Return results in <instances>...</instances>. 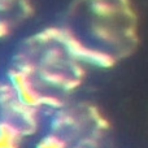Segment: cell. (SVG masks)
Masks as SVG:
<instances>
[{
  "label": "cell",
  "mask_w": 148,
  "mask_h": 148,
  "mask_svg": "<svg viewBox=\"0 0 148 148\" xmlns=\"http://www.w3.org/2000/svg\"><path fill=\"white\" fill-rule=\"evenodd\" d=\"M61 42L65 44V47L68 48L69 53H72L74 57H77V59H79V60H83V61H87V62H92V64L99 65V66H103V68H109V66H112L113 62H114L112 57L108 56L107 53L90 51V49L84 48L79 42L73 39L72 36L66 33H65Z\"/></svg>",
  "instance_id": "obj_1"
},
{
  "label": "cell",
  "mask_w": 148,
  "mask_h": 148,
  "mask_svg": "<svg viewBox=\"0 0 148 148\" xmlns=\"http://www.w3.org/2000/svg\"><path fill=\"white\" fill-rule=\"evenodd\" d=\"M18 135H20V131L13 125L5 122L0 123V140L14 143V140L18 138Z\"/></svg>",
  "instance_id": "obj_2"
},
{
  "label": "cell",
  "mask_w": 148,
  "mask_h": 148,
  "mask_svg": "<svg viewBox=\"0 0 148 148\" xmlns=\"http://www.w3.org/2000/svg\"><path fill=\"white\" fill-rule=\"evenodd\" d=\"M91 7L94 9V12L96 14L101 16V17H109L116 12L114 7L112 4H109V3L104 1V0H94Z\"/></svg>",
  "instance_id": "obj_3"
},
{
  "label": "cell",
  "mask_w": 148,
  "mask_h": 148,
  "mask_svg": "<svg viewBox=\"0 0 148 148\" xmlns=\"http://www.w3.org/2000/svg\"><path fill=\"white\" fill-rule=\"evenodd\" d=\"M36 148H64V143L56 136H47L46 139L40 142Z\"/></svg>",
  "instance_id": "obj_4"
},
{
  "label": "cell",
  "mask_w": 148,
  "mask_h": 148,
  "mask_svg": "<svg viewBox=\"0 0 148 148\" xmlns=\"http://www.w3.org/2000/svg\"><path fill=\"white\" fill-rule=\"evenodd\" d=\"M42 78L44 79L46 82H49V83H53V84H64L65 82V78L62 75L57 73H47V72H43L42 73Z\"/></svg>",
  "instance_id": "obj_5"
},
{
  "label": "cell",
  "mask_w": 148,
  "mask_h": 148,
  "mask_svg": "<svg viewBox=\"0 0 148 148\" xmlns=\"http://www.w3.org/2000/svg\"><path fill=\"white\" fill-rule=\"evenodd\" d=\"M40 104H46V105H49V107H53V108L61 107V101H59L57 99H53V97H48V96L40 97Z\"/></svg>",
  "instance_id": "obj_6"
},
{
  "label": "cell",
  "mask_w": 148,
  "mask_h": 148,
  "mask_svg": "<svg viewBox=\"0 0 148 148\" xmlns=\"http://www.w3.org/2000/svg\"><path fill=\"white\" fill-rule=\"evenodd\" d=\"M59 57H60V52L57 49H52V51H48V53L46 55V61L47 64H53V62L57 61Z\"/></svg>",
  "instance_id": "obj_7"
},
{
  "label": "cell",
  "mask_w": 148,
  "mask_h": 148,
  "mask_svg": "<svg viewBox=\"0 0 148 148\" xmlns=\"http://www.w3.org/2000/svg\"><path fill=\"white\" fill-rule=\"evenodd\" d=\"M79 84L78 81H66L64 83V88L65 90H70V88H74V87H77Z\"/></svg>",
  "instance_id": "obj_8"
},
{
  "label": "cell",
  "mask_w": 148,
  "mask_h": 148,
  "mask_svg": "<svg viewBox=\"0 0 148 148\" xmlns=\"http://www.w3.org/2000/svg\"><path fill=\"white\" fill-rule=\"evenodd\" d=\"M7 33H8L7 23H5V22H0V38H1V36H4Z\"/></svg>",
  "instance_id": "obj_9"
},
{
  "label": "cell",
  "mask_w": 148,
  "mask_h": 148,
  "mask_svg": "<svg viewBox=\"0 0 148 148\" xmlns=\"http://www.w3.org/2000/svg\"><path fill=\"white\" fill-rule=\"evenodd\" d=\"M73 69H74V73H75V75H78V77L83 75V70H82L81 68L78 66V65H73Z\"/></svg>",
  "instance_id": "obj_10"
},
{
  "label": "cell",
  "mask_w": 148,
  "mask_h": 148,
  "mask_svg": "<svg viewBox=\"0 0 148 148\" xmlns=\"http://www.w3.org/2000/svg\"><path fill=\"white\" fill-rule=\"evenodd\" d=\"M8 7H9L8 0H0V10H5Z\"/></svg>",
  "instance_id": "obj_11"
}]
</instances>
